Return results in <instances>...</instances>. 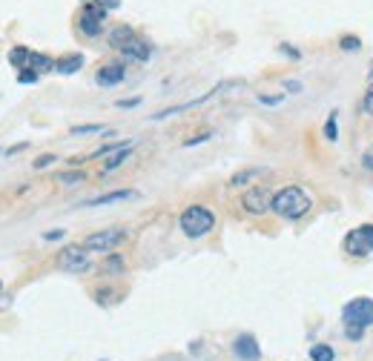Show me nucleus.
<instances>
[{
    "label": "nucleus",
    "mask_w": 373,
    "mask_h": 361,
    "mask_svg": "<svg viewBox=\"0 0 373 361\" xmlns=\"http://www.w3.org/2000/svg\"><path fill=\"white\" fill-rule=\"evenodd\" d=\"M282 52H285V55H290V58H299V52H296V49H290L287 43H282Z\"/></svg>",
    "instance_id": "35"
},
{
    "label": "nucleus",
    "mask_w": 373,
    "mask_h": 361,
    "mask_svg": "<svg viewBox=\"0 0 373 361\" xmlns=\"http://www.w3.org/2000/svg\"><path fill=\"white\" fill-rule=\"evenodd\" d=\"M141 104V98H129V101H118V109H132V106H138Z\"/></svg>",
    "instance_id": "31"
},
{
    "label": "nucleus",
    "mask_w": 373,
    "mask_h": 361,
    "mask_svg": "<svg viewBox=\"0 0 373 361\" xmlns=\"http://www.w3.org/2000/svg\"><path fill=\"white\" fill-rule=\"evenodd\" d=\"M310 207H313V201L308 198V192L301 186H285V189H278L273 195L270 212H276L278 218L296 221V218H301V215H308Z\"/></svg>",
    "instance_id": "1"
},
{
    "label": "nucleus",
    "mask_w": 373,
    "mask_h": 361,
    "mask_svg": "<svg viewBox=\"0 0 373 361\" xmlns=\"http://www.w3.org/2000/svg\"><path fill=\"white\" fill-rule=\"evenodd\" d=\"M362 109H365V115H373V83H370V86H367V92H365Z\"/></svg>",
    "instance_id": "28"
},
{
    "label": "nucleus",
    "mask_w": 373,
    "mask_h": 361,
    "mask_svg": "<svg viewBox=\"0 0 373 361\" xmlns=\"http://www.w3.org/2000/svg\"><path fill=\"white\" fill-rule=\"evenodd\" d=\"M342 319L344 324H354V327H373V298L359 296L354 301H347L342 310Z\"/></svg>",
    "instance_id": "4"
},
{
    "label": "nucleus",
    "mask_w": 373,
    "mask_h": 361,
    "mask_svg": "<svg viewBox=\"0 0 373 361\" xmlns=\"http://www.w3.org/2000/svg\"><path fill=\"white\" fill-rule=\"evenodd\" d=\"M58 267L66 270V273H86V270H89V250H86L84 244H81V247L75 244V247L61 250Z\"/></svg>",
    "instance_id": "7"
},
{
    "label": "nucleus",
    "mask_w": 373,
    "mask_h": 361,
    "mask_svg": "<svg viewBox=\"0 0 373 361\" xmlns=\"http://www.w3.org/2000/svg\"><path fill=\"white\" fill-rule=\"evenodd\" d=\"M262 175H267L264 166H250V170H241V173L232 175V178H230V186H244V184H250V181H255V178H262Z\"/></svg>",
    "instance_id": "16"
},
{
    "label": "nucleus",
    "mask_w": 373,
    "mask_h": 361,
    "mask_svg": "<svg viewBox=\"0 0 373 361\" xmlns=\"http://www.w3.org/2000/svg\"><path fill=\"white\" fill-rule=\"evenodd\" d=\"M29 147V143H17V147H12V150H6V158H12V155H17V152H23V150H26Z\"/></svg>",
    "instance_id": "34"
},
{
    "label": "nucleus",
    "mask_w": 373,
    "mask_h": 361,
    "mask_svg": "<svg viewBox=\"0 0 373 361\" xmlns=\"http://www.w3.org/2000/svg\"><path fill=\"white\" fill-rule=\"evenodd\" d=\"M285 89H287L290 95H296V92H301V83H299V81H285Z\"/></svg>",
    "instance_id": "32"
},
{
    "label": "nucleus",
    "mask_w": 373,
    "mask_h": 361,
    "mask_svg": "<svg viewBox=\"0 0 373 361\" xmlns=\"http://www.w3.org/2000/svg\"><path fill=\"white\" fill-rule=\"evenodd\" d=\"M285 101V92L282 95H259V104H264V106H278Z\"/></svg>",
    "instance_id": "24"
},
{
    "label": "nucleus",
    "mask_w": 373,
    "mask_h": 361,
    "mask_svg": "<svg viewBox=\"0 0 373 361\" xmlns=\"http://www.w3.org/2000/svg\"><path fill=\"white\" fill-rule=\"evenodd\" d=\"M127 241V230L121 227H112V230H101V232H92L84 238V247L89 252H112L115 247H121Z\"/></svg>",
    "instance_id": "3"
},
{
    "label": "nucleus",
    "mask_w": 373,
    "mask_h": 361,
    "mask_svg": "<svg viewBox=\"0 0 373 361\" xmlns=\"http://www.w3.org/2000/svg\"><path fill=\"white\" fill-rule=\"evenodd\" d=\"M121 267H124V264H121V258H109L104 270H121Z\"/></svg>",
    "instance_id": "33"
},
{
    "label": "nucleus",
    "mask_w": 373,
    "mask_h": 361,
    "mask_svg": "<svg viewBox=\"0 0 373 361\" xmlns=\"http://www.w3.org/2000/svg\"><path fill=\"white\" fill-rule=\"evenodd\" d=\"M84 66V55H63L55 61V72H61V75H75V72H81Z\"/></svg>",
    "instance_id": "14"
},
{
    "label": "nucleus",
    "mask_w": 373,
    "mask_h": 361,
    "mask_svg": "<svg viewBox=\"0 0 373 361\" xmlns=\"http://www.w3.org/2000/svg\"><path fill=\"white\" fill-rule=\"evenodd\" d=\"M38 78H40V75H38L35 69H23L20 75H17V81H20V83H38Z\"/></svg>",
    "instance_id": "25"
},
{
    "label": "nucleus",
    "mask_w": 373,
    "mask_h": 361,
    "mask_svg": "<svg viewBox=\"0 0 373 361\" xmlns=\"http://www.w3.org/2000/svg\"><path fill=\"white\" fill-rule=\"evenodd\" d=\"M132 147H135V141H129L127 147H121V150H115L112 155H106V161H104V166H101V173L106 175V173H115V170H118V166H124V161L129 158Z\"/></svg>",
    "instance_id": "13"
},
{
    "label": "nucleus",
    "mask_w": 373,
    "mask_h": 361,
    "mask_svg": "<svg viewBox=\"0 0 373 361\" xmlns=\"http://www.w3.org/2000/svg\"><path fill=\"white\" fill-rule=\"evenodd\" d=\"M95 132H106L104 124H84V127H72L69 135H95Z\"/></svg>",
    "instance_id": "21"
},
{
    "label": "nucleus",
    "mask_w": 373,
    "mask_h": 361,
    "mask_svg": "<svg viewBox=\"0 0 373 361\" xmlns=\"http://www.w3.org/2000/svg\"><path fill=\"white\" fill-rule=\"evenodd\" d=\"M213 138V132H201V135H193V138H186L184 141V147H196V143H204V141H209Z\"/></svg>",
    "instance_id": "29"
},
{
    "label": "nucleus",
    "mask_w": 373,
    "mask_h": 361,
    "mask_svg": "<svg viewBox=\"0 0 373 361\" xmlns=\"http://www.w3.org/2000/svg\"><path fill=\"white\" fill-rule=\"evenodd\" d=\"M58 181H61L63 186H78V184H84V181H86V175H84L81 170H69V173H61V175H58Z\"/></svg>",
    "instance_id": "20"
},
{
    "label": "nucleus",
    "mask_w": 373,
    "mask_h": 361,
    "mask_svg": "<svg viewBox=\"0 0 373 361\" xmlns=\"http://www.w3.org/2000/svg\"><path fill=\"white\" fill-rule=\"evenodd\" d=\"M178 227L186 238H204L216 230V215L213 209H207L201 204H193V207H186L181 212V218H178Z\"/></svg>",
    "instance_id": "2"
},
{
    "label": "nucleus",
    "mask_w": 373,
    "mask_h": 361,
    "mask_svg": "<svg viewBox=\"0 0 373 361\" xmlns=\"http://www.w3.org/2000/svg\"><path fill=\"white\" fill-rule=\"evenodd\" d=\"M124 78H127V66L124 63H106V66L98 69V75H95L98 86H118Z\"/></svg>",
    "instance_id": "11"
},
{
    "label": "nucleus",
    "mask_w": 373,
    "mask_h": 361,
    "mask_svg": "<svg viewBox=\"0 0 373 361\" xmlns=\"http://www.w3.org/2000/svg\"><path fill=\"white\" fill-rule=\"evenodd\" d=\"M270 204H273V195H270L267 186H253V189L244 192V198H241V207L250 215H264L270 209Z\"/></svg>",
    "instance_id": "8"
},
{
    "label": "nucleus",
    "mask_w": 373,
    "mask_h": 361,
    "mask_svg": "<svg viewBox=\"0 0 373 361\" xmlns=\"http://www.w3.org/2000/svg\"><path fill=\"white\" fill-rule=\"evenodd\" d=\"M104 23H106V9L98 3H84L81 15H78V29L86 38H98L104 32Z\"/></svg>",
    "instance_id": "5"
},
{
    "label": "nucleus",
    "mask_w": 373,
    "mask_h": 361,
    "mask_svg": "<svg viewBox=\"0 0 373 361\" xmlns=\"http://www.w3.org/2000/svg\"><path fill=\"white\" fill-rule=\"evenodd\" d=\"M132 38H135V29L127 26V23H121V26H115L109 32V46H112V49H121V46H127Z\"/></svg>",
    "instance_id": "15"
},
{
    "label": "nucleus",
    "mask_w": 373,
    "mask_h": 361,
    "mask_svg": "<svg viewBox=\"0 0 373 361\" xmlns=\"http://www.w3.org/2000/svg\"><path fill=\"white\" fill-rule=\"evenodd\" d=\"M55 161H58L55 155H49V152H46V155H40V158H38V161H35L32 166H35V170H46V166H52Z\"/></svg>",
    "instance_id": "27"
},
{
    "label": "nucleus",
    "mask_w": 373,
    "mask_h": 361,
    "mask_svg": "<svg viewBox=\"0 0 373 361\" xmlns=\"http://www.w3.org/2000/svg\"><path fill=\"white\" fill-rule=\"evenodd\" d=\"M0 290H3V284H0Z\"/></svg>",
    "instance_id": "37"
},
{
    "label": "nucleus",
    "mask_w": 373,
    "mask_h": 361,
    "mask_svg": "<svg viewBox=\"0 0 373 361\" xmlns=\"http://www.w3.org/2000/svg\"><path fill=\"white\" fill-rule=\"evenodd\" d=\"M232 355H236L239 361H259L262 358V347H259V342H255L250 332H244V335H239V339L232 342Z\"/></svg>",
    "instance_id": "9"
},
{
    "label": "nucleus",
    "mask_w": 373,
    "mask_h": 361,
    "mask_svg": "<svg viewBox=\"0 0 373 361\" xmlns=\"http://www.w3.org/2000/svg\"><path fill=\"white\" fill-rule=\"evenodd\" d=\"M344 252L351 255H367L373 252V224H362L344 238Z\"/></svg>",
    "instance_id": "6"
},
{
    "label": "nucleus",
    "mask_w": 373,
    "mask_h": 361,
    "mask_svg": "<svg viewBox=\"0 0 373 361\" xmlns=\"http://www.w3.org/2000/svg\"><path fill=\"white\" fill-rule=\"evenodd\" d=\"M339 43H342V49H344V52H354V49H359V46H362L359 38H354V35H344Z\"/></svg>",
    "instance_id": "23"
},
{
    "label": "nucleus",
    "mask_w": 373,
    "mask_h": 361,
    "mask_svg": "<svg viewBox=\"0 0 373 361\" xmlns=\"http://www.w3.org/2000/svg\"><path fill=\"white\" fill-rule=\"evenodd\" d=\"M29 61H32V52L26 49V46H15V49H9V63L15 69H29Z\"/></svg>",
    "instance_id": "17"
},
{
    "label": "nucleus",
    "mask_w": 373,
    "mask_h": 361,
    "mask_svg": "<svg viewBox=\"0 0 373 361\" xmlns=\"http://www.w3.org/2000/svg\"><path fill=\"white\" fill-rule=\"evenodd\" d=\"M63 235H66V230H49V232H43V241H58Z\"/></svg>",
    "instance_id": "30"
},
{
    "label": "nucleus",
    "mask_w": 373,
    "mask_h": 361,
    "mask_svg": "<svg viewBox=\"0 0 373 361\" xmlns=\"http://www.w3.org/2000/svg\"><path fill=\"white\" fill-rule=\"evenodd\" d=\"M310 358H313V361H333V358H336V350H333L331 344H313Z\"/></svg>",
    "instance_id": "19"
},
{
    "label": "nucleus",
    "mask_w": 373,
    "mask_h": 361,
    "mask_svg": "<svg viewBox=\"0 0 373 361\" xmlns=\"http://www.w3.org/2000/svg\"><path fill=\"white\" fill-rule=\"evenodd\" d=\"M132 198H138V192H135V189H115V192H104V195H98V198H89V201H84L81 207H106V204L132 201Z\"/></svg>",
    "instance_id": "12"
},
{
    "label": "nucleus",
    "mask_w": 373,
    "mask_h": 361,
    "mask_svg": "<svg viewBox=\"0 0 373 361\" xmlns=\"http://www.w3.org/2000/svg\"><path fill=\"white\" fill-rule=\"evenodd\" d=\"M324 138H328V141H336V138H339V124H336V112H331L328 124H324Z\"/></svg>",
    "instance_id": "22"
},
{
    "label": "nucleus",
    "mask_w": 373,
    "mask_h": 361,
    "mask_svg": "<svg viewBox=\"0 0 373 361\" xmlns=\"http://www.w3.org/2000/svg\"><path fill=\"white\" fill-rule=\"evenodd\" d=\"M365 166H367V170H373V155H365Z\"/></svg>",
    "instance_id": "36"
},
{
    "label": "nucleus",
    "mask_w": 373,
    "mask_h": 361,
    "mask_svg": "<svg viewBox=\"0 0 373 361\" xmlns=\"http://www.w3.org/2000/svg\"><path fill=\"white\" fill-rule=\"evenodd\" d=\"M344 332H347V339H351V342H359L362 335H365V327H354V324H344Z\"/></svg>",
    "instance_id": "26"
},
{
    "label": "nucleus",
    "mask_w": 373,
    "mask_h": 361,
    "mask_svg": "<svg viewBox=\"0 0 373 361\" xmlns=\"http://www.w3.org/2000/svg\"><path fill=\"white\" fill-rule=\"evenodd\" d=\"M29 69H35L38 75L40 72H49V69H55V61L49 58V55H40V52H32V61H29Z\"/></svg>",
    "instance_id": "18"
},
{
    "label": "nucleus",
    "mask_w": 373,
    "mask_h": 361,
    "mask_svg": "<svg viewBox=\"0 0 373 361\" xmlns=\"http://www.w3.org/2000/svg\"><path fill=\"white\" fill-rule=\"evenodd\" d=\"M118 52H124V58L127 61H135V63H147L150 58H152V46L147 43V40H141V38H132L127 46H121V49Z\"/></svg>",
    "instance_id": "10"
}]
</instances>
